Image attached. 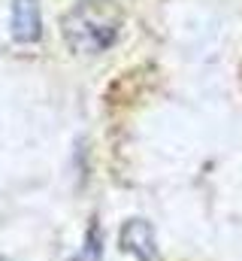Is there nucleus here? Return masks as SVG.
<instances>
[{"label": "nucleus", "mask_w": 242, "mask_h": 261, "mask_svg": "<svg viewBox=\"0 0 242 261\" xmlns=\"http://www.w3.org/2000/svg\"><path fill=\"white\" fill-rule=\"evenodd\" d=\"M124 9L118 0H79L60 15V37L73 55L94 58L109 52L121 37Z\"/></svg>", "instance_id": "1"}, {"label": "nucleus", "mask_w": 242, "mask_h": 261, "mask_svg": "<svg viewBox=\"0 0 242 261\" xmlns=\"http://www.w3.org/2000/svg\"><path fill=\"white\" fill-rule=\"evenodd\" d=\"M9 37L18 46H34L43 40L40 0H12L9 3Z\"/></svg>", "instance_id": "2"}, {"label": "nucleus", "mask_w": 242, "mask_h": 261, "mask_svg": "<svg viewBox=\"0 0 242 261\" xmlns=\"http://www.w3.org/2000/svg\"><path fill=\"white\" fill-rule=\"evenodd\" d=\"M118 246L133 255L136 261H158V240H155V228L145 219H127L121 225Z\"/></svg>", "instance_id": "3"}, {"label": "nucleus", "mask_w": 242, "mask_h": 261, "mask_svg": "<svg viewBox=\"0 0 242 261\" xmlns=\"http://www.w3.org/2000/svg\"><path fill=\"white\" fill-rule=\"evenodd\" d=\"M73 261H103V234H100V225H97V222L88 228L85 246H82V252Z\"/></svg>", "instance_id": "4"}, {"label": "nucleus", "mask_w": 242, "mask_h": 261, "mask_svg": "<svg viewBox=\"0 0 242 261\" xmlns=\"http://www.w3.org/2000/svg\"><path fill=\"white\" fill-rule=\"evenodd\" d=\"M0 261H9V258H3V255H0Z\"/></svg>", "instance_id": "5"}]
</instances>
